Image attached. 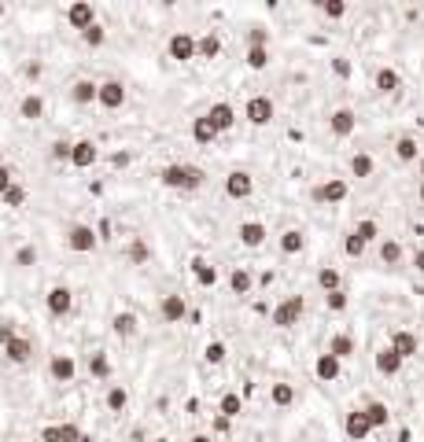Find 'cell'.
I'll list each match as a JSON object with an SVG mask.
<instances>
[{
	"label": "cell",
	"instance_id": "cell-1",
	"mask_svg": "<svg viewBox=\"0 0 424 442\" xmlns=\"http://www.w3.org/2000/svg\"><path fill=\"white\" fill-rule=\"evenodd\" d=\"M159 181L162 188H174V192H200L207 185V170L192 163H170L159 170Z\"/></svg>",
	"mask_w": 424,
	"mask_h": 442
},
{
	"label": "cell",
	"instance_id": "cell-2",
	"mask_svg": "<svg viewBox=\"0 0 424 442\" xmlns=\"http://www.w3.org/2000/svg\"><path fill=\"white\" fill-rule=\"evenodd\" d=\"M303 314H306V299L303 295H288V299H281L277 306H273L269 324L273 328H295L303 321Z\"/></svg>",
	"mask_w": 424,
	"mask_h": 442
},
{
	"label": "cell",
	"instance_id": "cell-3",
	"mask_svg": "<svg viewBox=\"0 0 424 442\" xmlns=\"http://www.w3.org/2000/svg\"><path fill=\"white\" fill-rule=\"evenodd\" d=\"M63 243H67V251H74V255H93L96 243H100V236H96L93 225H81V221H74V225H67V232H63Z\"/></svg>",
	"mask_w": 424,
	"mask_h": 442
},
{
	"label": "cell",
	"instance_id": "cell-4",
	"mask_svg": "<svg viewBox=\"0 0 424 442\" xmlns=\"http://www.w3.org/2000/svg\"><path fill=\"white\" fill-rule=\"evenodd\" d=\"M310 195H314V203H321V207H336V203H343V199L351 195V185L343 181V177H329V181H321Z\"/></svg>",
	"mask_w": 424,
	"mask_h": 442
},
{
	"label": "cell",
	"instance_id": "cell-5",
	"mask_svg": "<svg viewBox=\"0 0 424 442\" xmlns=\"http://www.w3.org/2000/svg\"><path fill=\"white\" fill-rule=\"evenodd\" d=\"M45 309L56 317V321H63V317H71L74 314V292L67 284H56V287H48V295H45Z\"/></svg>",
	"mask_w": 424,
	"mask_h": 442
},
{
	"label": "cell",
	"instance_id": "cell-6",
	"mask_svg": "<svg viewBox=\"0 0 424 442\" xmlns=\"http://www.w3.org/2000/svg\"><path fill=\"white\" fill-rule=\"evenodd\" d=\"M244 118H247L251 125H269L273 118H277V103H273L269 96H251V100L244 103Z\"/></svg>",
	"mask_w": 424,
	"mask_h": 442
},
{
	"label": "cell",
	"instance_id": "cell-7",
	"mask_svg": "<svg viewBox=\"0 0 424 442\" xmlns=\"http://www.w3.org/2000/svg\"><path fill=\"white\" fill-rule=\"evenodd\" d=\"M166 56L174 59V63H192L196 59V37L188 34V30H177L174 37L166 41Z\"/></svg>",
	"mask_w": 424,
	"mask_h": 442
},
{
	"label": "cell",
	"instance_id": "cell-8",
	"mask_svg": "<svg viewBox=\"0 0 424 442\" xmlns=\"http://www.w3.org/2000/svg\"><path fill=\"white\" fill-rule=\"evenodd\" d=\"M48 376L56 384H74V376H78V361H74V354L67 350H59L48 358Z\"/></svg>",
	"mask_w": 424,
	"mask_h": 442
},
{
	"label": "cell",
	"instance_id": "cell-9",
	"mask_svg": "<svg viewBox=\"0 0 424 442\" xmlns=\"http://www.w3.org/2000/svg\"><path fill=\"white\" fill-rule=\"evenodd\" d=\"M225 195L229 199H251L254 195V177L247 170H229L225 173Z\"/></svg>",
	"mask_w": 424,
	"mask_h": 442
},
{
	"label": "cell",
	"instance_id": "cell-10",
	"mask_svg": "<svg viewBox=\"0 0 424 442\" xmlns=\"http://www.w3.org/2000/svg\"><path fill=\"white\" fill-rule=\"evenodd\" d=\"M96 22V8H93V0H74V4H67V26L71 30H89Z\"/></svg>",
	"mask_w": 424,
	"mask_h": 442
},
{
	"label": "cell",
	"instance_id": "cell-11",
	"mask_svg": "<svg viewBox=\"0 0 424 442\" xmlns=\"http://www.w3.org/2000/svg\"><path fill=\"white\" fill-rule=\"evenodd\" d=\"M159 317H162L166 324H181V321L188 317V302H185V295H177V292L162 295V299H159Z\"/></svg>",
	"mask_w": 424,
	"mask_h": 442
},
{
	"label": "cell",
	"instance_id": "cell-12",
	"mask_svg": "<svg viewBox=\"0 0 424 442\" xmlns=\"http://www.w3.org/2000/svg\"><path fill=\"white\" fill-rule=\"evenodd\" d=\"M96 103L103 110H118L125 103V85L118 78H108V81H100V93H96Z\"/></svg>",
	"mask_w": 424,
	"mask_h": 442
},
{
	"label": "cell",
	"instance_id": "cell-13",
	"mask_svg": "<svg viewBox=\"0 0 424 442\" xmlns=\"http://www.w3.org/2000/svg\"><path fill=\"white\" fill-rule=\"evenodd\" d=\"M343 435H347L351 442H366V438L373 435V428H369V416H366L362 409H351V413L343 416Z\"/></svg>",
	"mask_w": 424,
	"mask_h": 442
},
{
	"label": "cell",
	"instance_id": "cell-14",
	"mask_svg": "<svg viewBox=\"0 0 424 442\" xmlns=\"http://www.w3.org/2000/svg\"><path fill=\"white\" fill-rule=\"evenodd\" d=\"M111 332H115V339L130 343V339L137 336V332H140V317L133 314V309H122V314L111 317Z\"/></svg>",
	"mask_w": 424,
	"mask_h": 442
},
{
	"label": "cell",
	"instance_id": "cell-15",
	"mask_svg": "<svg viewBox=\"0 0 424 442\" xmlns=\"http://www.w3.org/2000/svg\"><path fill=\"white\" fill-rule=\"evenodd\" d=\"M314 376H317L321 384H336L339 376H343V361L332 358L329 350H325V354H317V361H314Z\"/></svg>",
	"mask_w": 424,
	"mask_h": 442
},
{
	"label": "cell",
	"instance_id": "cell-16",
	"mask_svg": "<svg viewBox=\"0 0 424 442\" xmlns=\"http://www.w3.org/2000/svg\"><path fill=\"white\" fill-rule=\"evenodd\" d=\"M402 361L406 358H413V354L420 350V339H417V332H410V328H398V332H391V343H388Z\"/></svg>",
	"mask_w": 424,
	"mask_h": 442
},
{
	"label": "cell",
	"instance_id": "cell-17",
	"mask_svg": "<svg viewBox=\"0 0 424 442\" xmlns=\"http://www.w3.org/2000/svg\"><path fill=\"white\" fill-rule=\"evenodd\" d=\"M329 129H332V137H351V133L358 129V115L351 107H336L329 115Z\"/></svg>",
	"mask_w": 424,
	"mask_h": 442
},
{
	"label": "cell",
	"instance_id": "cell-18",
	"mask_svg": "<svg viewBox=\"0 0 424 442\" xmlns=\"http://www.w3.org/2000/svg\"><path fill=\"white\" fill-rule=\"evenodd\" d=\"M266 236H269V229L262 225V221H240V229H237V240L244 243V247H251V251H259L266 243Z\"/></svg>",
	"mask_w": 424,
	"mask_h": 442
},
{
	"label": "cell",
	"instance_id": "cell-19",
	"mask_svg": "<svg viewBox=\"0 0 424 442\" xmlns=\"http://www.w3.org/2000/svg\"><path fill=\"white\" fill-rule=\"evenodd\" d=\"M96 159H100V148H96L89 137L74 140V148H71V166H74V170H89Z\"/></svg>",
	"mask_w": 424,
	"mask_h": 442
},
{
	"label": "cell",
	"instance_id": "cell-20",
	"mask_svg": "<svg viewBox=\"0 0 424 442\" xmlns=\"http://www.w3.org/2000/svg\"><path fill=\"white\" fill-rule=\"evenodd\" d=\"M207 118H210V125H214L218 133H225V129H232V125H237V107H232V103H225V100H218V103H210Z\"/></svg>",
	"mask_w": 424,
	"mask_h": 442
},
{
	"label": "cell",
	"instance_id": "cell-21",
	"mask_svg": "<svg viewBox=\"0 0 424 442\" xmlns=\"http://www.w3.org/2000/svg\"><path fill=\"white\" fill-rule=\"evenodd\" d=\"M4 358L11 365H30L33 361V343L26 336H15L11 343H4Z\"/></svg>",
	"mask_w": 424,
	"mask_h": 442
},
{
	"label": "cell",
	"instance_id": "cell-22",
	"mask_svg": "<svg viewBox=\"0 0 424 442\" xmlns=\"http://www.w3.org/2000/svg\"><path fill=\"white\" fill-rule=\"evenodd\" d=\"M373 88H376L380 96H395L398 88H402V74L395 71V66H380L376 78H373Z\"/></svg>",
	"mask_w": 424,
	"mask_h": 442
},
{
	"label": "cell",
	"instance_id": "cell-23",
	"mask_svg": "<svg viewBox=\"0 0 424 442\" xmlns=\"http://www.w3.org/2000/svg\"><path fill=\"white\" fill-rule=\"evenodd\" d=\"M41 442H81L78 424H45L41 428Z\"/></svg>",
	"mask_w": 424,
	"mask_h": 442
},
{
	"label": "cell",
	"instance_id": "cell-24",
	"mask_svg": "<svg viewBox=\"0 0 424 442\" xmlns=\"http://www.w3.org/2000/svg\"><path fill=\"white\" fill-rule=\"evenodd\" d=\"M19 118H23V122H41V118H45V96L26 93L23 100H19Z\"/></svg>",
	"mask_w": 424,
	"mask_h": 442
},
{
	"label": "cell",
	"instance_id": "cell-25",
	"mask_svg": "<svg viewBox=\"0 0 424 442\" xmlns=\"http://www.w3.org/2000/svg\"><path fill=\"white\" fill-rule=\"evenodd\" d=\"M332 358H339V361H347V358H354V350H358V343H354V336H347V332H332L329 336V346H325Z\"/></svg>",
	"mask_w": 424,
	"mask_h": 442
},
{
	"label": "cell",
	"instance_id": "cell-26",
	"mask_svg": "<svg viewBox=\"0 0 424 442\" xmlns=\"http://www.w3.org/2000/svg\"><path fill=\"white\" fill-rule=\"evenodd\" d=\"M96 93H100V81H93V78H78V81L71 85V100H74L78 107L96 103Z\"/></svg>",
	"mask_w": 424,
	"mask_h": 442
},
{
	"label": "cell",
	"instance_id": "cell-27",
	"mask_svg": "<svg viewBox=\"0 0 424 442\" xmlns=\"http://www.w3.org/2000/svg\"><path fill=\"white\" fill-rule=\"evenodd\" d=\"M380 262H384L388 269H395V265L406 262V247H402L395 236H384V240H380Z\"/></svg>",
	"mask_w": 424,
	"mask_h": 442
},
{
	"label": "cell",
	"instance_id": "cell-28",
	"mask_svg": "<svg viewBox=\"0 0 424 442\" xmlns=\"http://www.w3.org/2000/svg\"><path fill=\"white\" fill-rule=\"evenodd\" d=\"M229 292H232V295H240V299L254 292V273L247 269V265H237V269L229 273Z\"/></svg>",
	"mask_w": 424,
	"mask_h": 442
},
{
	"label": "cell",
	"instance_id": "cell-29",
	"mask_svg": "<svg viewBox=\"0 0 424 442\" xmlns=\"http://www.w3.org/2000/svg\"><path fill=\"white\" fill-rule=\"evenodd\" d=\"M192 277H196L200 287H214V284H218V265L207 262L203 255H196V258H192Z\"/></svg>",
	"mask_w": 424,
	"mask_h": 442
},
{
	"label": "cell",
	"instance_id": "cell-30",
	"mask_svg": "<svg viewBox=\"0 0 424 442\" xmlns=\"http://www.w3.org/2000/svg\"><path fill=\"white\" fill-rule=\"evenodd\" d=\"M373 365H376L380 376H398V372H402V358H398L391 346H380L376 358H373Z\"/></svg>",
	"mask_w": 424,
	"mask_h": 442
},
{
	"label": "cell",
	"instance_id": "cell-31",
	"mask_svg": "<svg viewBox=\"0 0 424 442\" xmlns=\"http://www.w3.org/2000/svg\"><path fill=\"white\" fill-rule=\"evenodd\" d=\"M277 247H281V255H303L306 251V232L303 229H284Z\"/></svg>",
	"mask_w": 424,
	"mask_h": 442
},
{
	"label": "cell",
	"instance_id": "cell-32",
	"mask_svg": "<svg viewBox=\"0 0 424 442\" xmlns=\"http://www.w3.org/2000/svg\"><path fill=\"white\" fill-rule=\"evenodd\" d=\"M295 398H299V391H295V384H288V380H277V384L269 387V402L277 406V409L295 406Z\"/></svg>",
	"mask_w": 424,
	"mask_h": 442
},
{
	"label": "cell",
	"instance_id": "cell-33",
	"mask_svg": "<svg viewBox=\"0 0 424 442\" xmlns=\"http://www.w3.org/2000/svg\"><path fill=\"white\" fill-rule=\"evenodd\" d=\"M103 409L108 413H125L130 409V391H125L122 384H111L108 394H103Z\"/></svg>",
	"mask_w": 424,
	"mask_h": 442
},
{
	"label": "cell",
	"instance_id": "cell-34",
	"mask_svg": "<svg viewBox=\"0 0 424 442\" xmlns=\"http://www.w3.org/2000/svg\"><path fill=\"white\" fill-rule=\"evenodd\" d=\"M373 170H376V159H373L369 151H354V155H351V177H358V181H369Z\"/></svg>",
	"mask_w": 424,
	"mask_h": 442
},
{
	"label": "cell",
	"instance_id": "cell-35",
	"mask_svg": "<svg viewBox=\"0 0 424 442\" xmlns=\"http://www.w3.org/2000/svg\"><path fill=\"white\" fill-rule=\"evenodd\" d=\"M192 140H196V144H203V148H210V144L218 140V129L210 125V118H207V115L192 118Z\"/></svg>",
	"mask_w": 424,
	"mask_h": 442
},
{
	"label": "cell",
	"instance_id": "cell-36",
	"mask_svg": "<svg viewBox=\"0 0 424 442\" xmlns=\"http://www.w3.org/2000/svg\"><path fill=\"white\" fill-rule=\"evenodd\" d=\"M218 56H222V37L218 34L196 37V59H218Z\"/></svg>",
	"mask_w": 424,
	"mask_h": 442
},
{
	"label": "cell",
	"instance_id": "cell-37",
	"mask_svg": "<svg viewBox=\"0 0 424 442\" xmlns=\"http://www.w3.org/2000/svg\"><path fill=\"white\" fill-rule=\"evenodd\" d=\"M89 376H93V380H111V358H108V350H93L89 354Z\"/></svg>",
	"mask_w": 424,
	"mask_h": 442
},
{
	"label": "cell",
	"instance_id": "cell-38",
	"mask_svg": "<svg viewBox=\"0 0 424 442\" xmlns=\"http://www.w3.org/2000/svg\"><path fill=\"white\" fill-rule=\"evenodd\" d=\"M362 413L369 416V428H373V431L391 424V409H388L384 402H366V406H362Z\"/></svg>",
	"mask_w": 424,
	"mask_h": 442
},
{
	"label": "cell",
	"instance_id": "cell-39",
	"mask_svg": "<svg viewBox=\"0 0 424 442\" xmlns=\"http://www.w3.org/2000/svg\"><path fill=\"white\" fill-rule=\"evenodd\" d=\"M317 287H321L325 295L339 292V287H343V273H339L336 265H321V269H317Z\"/></svg>",
	"mask_w": 424,
	"mask_h": 442
},
{
	"label": "cell",
	"instance_id": "cell-40",
	"mask_svg": "<svg viewBox=\"0 0 424 442\" xmlns=\"http://www.w3.org/2000/svg\"><path fill=\"white\" fill-rule=\"evenodd\" d=\"M395 159H398V163H417V159H420L417 137H398V140H395Z\"/></svg>",
	"mask_w": 424,
	"mask_h": 442
},
{
	"label": "cell",
	"instance_id": "cell-41",
	"mask_svg": "<svg viewBox=\"0 0 424 442\" xmlns=\"http://www.w3.org/2000/svg\"><path fill=\"white\" fill-rule=\"evenodd\" d=\"M218 413H222L225 420L240 416V413H244V398H240L237 391H225V394H222V402H218Z\"/></svg>",
	"mask_w": 424,
	"mask_h": 442
},
{
	"label": "cell",
	"instance_id": "cell-42",
	"mask_svg": "<svg viewBox=\"0 0 424 442\" xmlns=\"http://www.w3.org/2000/svg\"><path fill=\"white\" fill-rule=\"evenodd\" d=\"M148 258H152V247H148L144 240H130V243H125V262H130V265H144Z\"/></svg>",
	"mask_w": 424,
	"mask_h": 442
},
{
	"label": "cell",
	"instance_id": "cell-43",
	"mask_svg": "<svg viewBox=\"0 0 424 442\" xmlns=\"http://www.w3.org/2000/svg\"><path fill=\"white\" fill-rule=\"evenodd\" d=\"M351 232H354L358 240H362V243H366V247H369V243H373V240H380V225H376V221H373V217H362V221H358V225H354Z\"/></svg>",
	"mask_w": 424,
	"mask_h": 442
},
{
	"label": "cell",
	"instance_id": "cell-44",
	"mask_svg": "<svg viewBox=\"0 0 424 442\" xmlns=\"http://www.w3.org/2000/svg\"><path fill=\"white\" fill-rule=\"evenodd\" d=\"M317 11H321L325 19H343L351 11L347 0H317Z\"/></svg>",
	"mask_w": 424,
	"mask_h": 442
},
{
	"label": "cell",
	"instance_id": "cell-45",
	"mask_svg": "<svg viewBox=\"0 0 424 442\" xmlns=\"http://www.w3.org/2000/svg\"><path fill=\"white\" fill-rule=\"evenodd\" d=\"M103 41H108V30H103L100 22H93L89 30H81V44H85V48H103Z\"/></svg>",
	"mask_w": 424,
	"mask_h": 442
},
{
	"label": "cell",
	"instance_id": "cell-46",
	"mask_svg": "<svg viewBox=\"0 0 424 442\" xmlns=\"http://www.w3.org/2000/svg\"><path fill=\"white\" fill-rule=\"evenodd\" d=\"M225 354H229V346H225L222 339H210V343L203 346V361H207V365H222Z\"/></svg>",
	"mask_w": 424,
	"mask_h": 442
},
{
	"label": "cell",
	"instance_id": "cell-47",
	"mask_svg": "<svg viewBox=\"0 0 424 442\" xmlns=\"http://www.w3.org/2000/svg\"><path fill=\"white\" fill-rule=\"evenodd\" d=\"M11 262H15V269H30V265H37V247H33V243H23Z\"/></svg>",
	"mask_w": 424,
	"mask_h": 442
},
{
	"label": "cell",
	"instance_id": "cell-48",
	"mask_svg": "<svg viewBox=\"0 0 424 442\" xmlns=\"http://www.w3.org/2000/svg\"><path fill=\"white\" fill-rule=\"evenodd\" d=\"M325 306L332 309V314H343V309L351 306V295H347V287H339V292H329V295H325Z\"/></svg>",
	"mask_w": 424,
	"mask_h": 442
},
{
	"label": "cell",
	"instance_id": "cell-49",
	"mask_svg": "<svg viewBox=\"0 0 424 442\" xmlns=\"http://www.w3.org/2000/svg\"><path fill=\"white\" fill-rule=\"evenodd\" d=\"M251 71H266L269 66V48H247V59H244Z\"/></svg>",
	"mask_w": 424,
	"mask_h": 442
},
{
	"label": "cell",
	"instance_id": "cell-50",
	"mask_svg": "<svg viewBox=\"0 0 424 442\" xmlns=\"http://www.w3.org/2000/svg\"><path fill=\"white\" fill-rule=\"evenodd\" d=\"M343 255H347V258H362V255H366V243L358 240L354 232H347V236H343Z\"/></svg>",
	"mask_w": 424,
	"mask_h": 442
},
{
	"label": "cell",
	"instance_id": "cell-51",
	"mask_svg": "<svg viewBox=\"0 0 424 442\" xmlns=\"http://www.w3.org/2000/svg\"><path fill=\"white\" fill-rule=\"evenodd\" d=\"M0 199H4V207H23V203H26V188H23V185H11Z\"/></svg>",
	"mask_w": 424,
	"mask_h": 442
},
{
	"label": "cell",
	"instance_id": "cell-52",
	"mask_svg": "<svg viewBox=\"0 0 424 442\" xmlns=\"http://www.w3.org/2000/svg\"><path fill=\"white\" fill-rule=\"evenodd\" d=\"M71 148H74V140H52V159L56 163H71Z\"/></svg>",
	"mask_w": 424,
	"mask_h": 442
},
{
	"label": "cell",
	"instance_id": "cell-53",
	"mask_svg": "<svg viewBox=\"0 0 424 442\" xmlns=\"http://www.w3.org/2000/svg\"><path fill=\"white\" fill-rule=\"evenodd\" d=\"M247 48H269V34H266L262 26L247 30Z\"/></svg>",
	"mask_w": 424,
	"mask_h": 442
},
{
	"label": "cell",
	"instance_id": "cell-54",
	"mask_svg": "<svg viewBox=\"0 0 424 442\" xmlns=\"http://www.w3.org/2000/svg\"><path fill=\"white\" fill-rule=\"evenodd\" d=\"M11 185H15V170H11L8 163H0V195H4Z\"/></svg>",
	"mask_w": 424,
	"mask_h": 442
},
{
	"label": "cell",
	"instance_id": "cell-55",
	"mask_svg": "<svg viewBox=\"0 0 424 442\" xmlns=\"http://www.w3.org/2000/svg\"><path fill=\"white\" fill-rule=\"evenodd\" d=\"M19 336V328H15V321H4V324H0V346H4V343H11Z\"/></svg>",
	"mask_w": 424,
	"mask_h": 442
},
{
	"label": "cell",
	"instance_id": "cell-56",
	"mask_svg": "<svg viewBox=\"0 0 424 442\" xmlns=\"http://www.w3.org/2000/svg\"><path fill=\"white\" fill-rule=\"evenodd\" d=\"M332 71H336L339 78H347V74H351V63H347V59H332Z\"/></svg>",
	"mask_w": 424,
	"mask_h": 442
},
{
	"label": "cell",
	"instance_id": "cell-57",
	"mask_svg": "<svg viewBox=\"0 0 424 442\" xmlns=\"http://www.w3.org/2000/svg\"><path fill=\"white\" fill-rule=\"evenodd\" d=\"M410 262H413V269H417V273H424V247H417Z\"/></svg>",
	"mask_w": 424,
	"mask_h": 442
},
{
	"label": "cell",
	"instance_id": "cell-58",
	"mask_svg": "<svg viewBox=\"0 0 424 442\" xmlns=\"http://www.w3.org/2000/svg\"><path fill=\"white\" fill-rule=\"evenodd\" d=\"M188 442H214V438H210V435H203V431H200V435H192Z\"/></svg>",
	"mask_w": 424,
	"mask_h": 442
},
{
	"label": "cell",
	"instance_id": "cell-59",
	"mask_svg": "<svg viewBox=\"0 0 424 442\" xmlns=\"http://www.w3.org/2000/svg\"><path fill=\"white\" fill-rule=\"evenodd\" d=\"M417 177H420V181H424V155H420V159H417Z\"/></svg>",
	"mask_w": 424,
	"mask_h": 442
},
{
	"label": "cell",
	"instance_id": "cell-60",
	"mask_svg": "<svg viewBox=\"0 0 424 442\" xmlns=\"http://www.w3.org/2000/svg\"><path fill=\"white\" fill-rule=\"evenodd\" d=\"M417 199H420V207H424V181L417 185Z\"/></svg>",
	"mask_w": 424,
	"mask_h": 442
}]
</instances>
